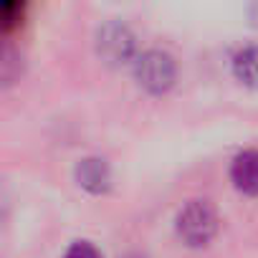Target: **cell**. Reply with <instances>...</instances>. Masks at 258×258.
I'll use <instances>...</instances> for the list:
<instances>
[{
	"instance_id": "6da1fadb",
	"label": "cell",
	"mask_w": 258,
	"mask_h": 258,
	"mask_svg": "<svg viewBox=\"0 0 258 258\" xmlns=\"http://www.w3.org/2000/svg\"><path fill=\"white\" fill-rule=\"evenodd\" d=\"M218 230L215 208L208 200H190L177 213V233L190 245H205Z\"/></svg>"
},
{
	"instance_id": "7a4b0ae2",
	"label": "cell",
	"mask_w": 258,
	"mask_h": 258,
	"mask_svg": "<svg viewBox=\"0 0 258 258\" xmlns=\"http://www.w3.org/2000/svg\"><path fill=\"white\" fill-rule=\"evenodd\" d=\"M137 79L150 91H167L175 81V61L165 51H147L137 58Z\"/></svg>"
},
{
	"instance_id": "3957f363",
	"label": "cell",
	"mask_w": 258,
	"mask_h": 258,
	"mask_svg": "<svg viewBox=\"0 0 258 258\" xmlns=\"http://www.w3.org/2000/svg\"><path fill=\"white\" fill-rule=\"evenodd\" d=\"M135 51V36L121 23H109L99 31V53L106 61H124Z\"/></svg>"
},
{
	"instance_id": "277c9868",
	"label": "cell",
	"mask_w": 258,
	"mask_h": 258,
	"mask_svg": "<svg viewBox=\"0 0 258 258\" xmlns=\"http://www.w3.org/2000/svg\"><path fill=\"white\" fill-rule=\"evenodd\" d=\"M230 177L238 190L248 195H258V150H245L233 160Z\"/></svg>"
},
{
	"instance_id": "5b68a950",
	"label": "cell",
	"mask_w": 258,
	"mask_h": 258,
	"mask_svg": "<svg viewBox=\"0 0 258 258\" xmlns=\"http://www.w3.org/2000/svg\"><path fill=\"white\" fill-rule=\"evenodd\" d=\"M76 177H79L81 187H86V190H91V192L106 190V187H109V180H111L109 165H106L104 160H99V157H86V160H81L79 167H76Z\"/></svg>"
},
{
	"instance_id": "8992f818",
	"label": "cell",
	"mask_w": 258,
	"mask_h": 258,
	"mask_svg": "<svg viewBox=\"0 0 258 258\" xmlns=\"http://www.w3.org/2000/svg\"><path fill=\"white\" fill-rule=\"evenodd\" d=\"M233 71H235V76H238L243 84L258 89V46L243 48V51L235 56V61H233Z\"/></svg>"
},
{
	"instance_id": "52a82bcc",
	"label": "cell",
	"mask_w": 258,
	"mask_h": 258,
	"mask_svg": "<svg viewBox=\"0 0 258 258\" xmlns=\"http://www.w3.org/2000/svg\"><path fill=\"white\" fill-rule=\"evenodd\" d=\"M63 258H101V253H99L91 243L79 240V243H74V245L66 250V255H63Z\"/></svg>"
}]
</instances>
